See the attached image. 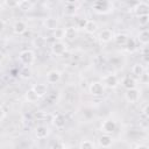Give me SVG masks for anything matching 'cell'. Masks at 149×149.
<instances>
[{"instance_id":"cell-1","label":"cell","mask_w":149,"mask_h":149,"mask_svg":"<svg viewBox=\"0 0 149 149\" xmlns=\"http://www.w3.org/2000/svg\"><path fill=\"white\" fill-rule=\"evenodd\" d=\"M92 8L99 14H107L113 10V3L107 0H97L93 2Z\"/></svg>"},{"instance_id":"cell-2","label":"cell","mask_w":149,"mask_h":149,"mask_svg":"<svg viewBox=\"0 0 149 149\" xmlns=\"http://www.w3.org/2000/svg\"><path fill=\"white\" fill-rule=\"evenodd\" d=\"M19 58L22 64H24L26 66H29L35 62V54L31 50H23L20 52Z\"/></svg>"},{"instance_id":"cell-3","label":"cell","mask_w":149,"mask_h":149,"mask_svg":"<svg viewBox=\"0 0 149 149\" xmlns=\"http://www.w3.org/2000/svg\"><path fill=\"white\" fill-rule=\"evenodd\" d=\"M88 92L93 95V97H100L104 94L105 92V86L102 85V83L100 81H93L88 86Z\"/></svg>"},{"instance_id":"cell-4","label":"cell","mask_w":149,"mask_h":149,"mask_svg":"<svg viewBox=\"0 0 149 149\" xmlns=\"http://www.w3.org/2000/svg\"><path fill=\"white\" fill-rule=\"evenodd\" d=\"M134 12L136 14V16H142V15H148L149 13V5L144 1H141V2H137L134 7Z\"/></svg>"},{"instance_id":"cell-5","label":"cell","mask_w":149,"mask_h":149,"mask_svg":"<svg viewBox=\"0 0 149 149\" xmlns=\"http://www.w3.org/2000/svg\"><path fill=\"white\" fill-rule=\"evenodd\" d=\"M116 129V123H115V121L114 120H112V119H107V120H105L104 122H102V125H101V132H104L105 134H112L114 130Z\"/></svg>"},{"instance_id":"cell-6","label":"cell","mask_w":149,"mask_h":149,"mask_svg":"<svg viewBox=\"0 0 149 149\" xmlns=\"http://www.w3.org/2000/svg\"><path fill=\"white\" fill-rule=\"evenodd\" d=\"M102 83H104L102 84L104 86H107L109 88H114L118 86L119 80H118V77L115 74H107L102 78Z\"/></svg>"},{"instance_id":"cell-7","label":"cell","mask_w":149,"mask_h":149,"mask_svg":"<svg viewBox=\"0 0 149 149\" xmlns=\"http://www.w3.org/2000/svg\"><path fill=\"white\" fill-rule=\"evenodd\" d=\"M125 98L128 102H136L140 98V91L135 87V88H130V90H127L126 93H125Z\"/></svg>"},{"instance_id":"cell-8","label":"cell","mask_w":149,"mask_h":149,"mask_svg":"<svg viewBox=\"0 0 149 149\" xmlns=\"http://www.w3.org/2000/svg\"><path fill=\"white\" fill-rule=\"evenodd\" d=\"M51 51L54 55H63L66 51V45L62 41H56L51 45Z\"/></svg>"},{"instance_id":"cell-9","label":"cell","mask_w":149,"mask_h":149,"mask_svg":"<svg viewBox=\"0 0 149 149\" xmlns=\"http://www.w3.org/2000/svg\"><path fill=\"white\" fill-rule=\"evenodd\" d=\"M113 37H114V36H113V33H112V30H109V29H102V30L99 33V35H98L99 41L102 42V43L109 42Z\"/></svg>"},{"instance_id":"cell-10","label":"cell","mask_w":149,"mask_h":149,"mask_svg":"<svg viewBox=\"0 0 149 149\" xmlns=\"http://www.w3.org/2000/svg\"><path fill=\"white\" fill-rule=\"evenodd\" d=\"M43 24H44V27H45L47 29H49V30H56V29L58 28V26H59L58 21H57L55 17H47V19L43 21Z\"/></svg>"},{"instance_id":"cell-11","label":"cell","mask_w":149,"mask_h":149,"mask_svg":"<svg viewBox=\"0 0 149 149\" xmlns=\"http://www.w3.org/2000/svg\"><path fill=\"white\" fill-rule=\"evenodd\" d=\"M61 80V72L57 70H52L47 73V81L50 84H55Z\"/></svg>"},{"instance_id":"cell-12","label":"cell","mask_w":149,"mask_h":149,"mask_svg":"<svg viewBox=\"0 0 149 149\" xmlns=\"http://www.w3.org/2000/svg\"><path fill=\"white\" fill-rule=\"evenodd\" d=\"M27 30V24L23 21H16L13 26V31L16 35H21Z\"/></svg>"},{"instance_id":"cell-13","label":"cell","mask_w":149,"mask_h":149,"mask_svg":"<svg viewBox=\"0 0 149 149\" xmlns=\"http://www.w3.org/2000/svg\"><path fill=\"white\" fill-rule=\"evenodd\" d=\"M98 141H99V146L102 147V148H108V147H111V144H112V142H113L112 136L108 135V134H104V135H101V136L99 137Z\"/></svg>"},{"instance_id":"cell-14","label":"cell","mask_w":149,"mask_h":149,"mask_svg":"<svg viewBox=\"0 0 149 149\" xmlns=\"http://www.w3.org/2000/svg\"><path fill=\"white\" fill-rule=\"evenodd\" d=\"M122 85H123V87H125L126 90L135 88V87H136V80H135L133 77L127 76V77L123 78V80H122Z\"/></svg>"},{"instance_id":"cell-15","label":"cell","mask_w":149,"mask_h":149,"mask_svg":"<svg viewBox=\"0 0 149 149\" xmlns=\"http://www.w3.org/2000/svg\"><path fill=\"white\" fill-rule=\"evenodd\" d=\"M48 134H49L48 127H45V126H37V128L35 130V135H36L37 139H40V140L45 139L48 136Z\"/></svg>"},{"instance_id":"cell-16","label":"cell","mask_w":149,"mask_h":149,"mask_svg":"<svg viewBox=\"0 0 149 149\" xmlns=\"http://www.w3.org/2000/svg\"><path fill=\"white\" fill-rule=\"evenodd\" d=\"M84 30L87 33V34H94L97 30H98V24L93 21V20H87L86 21V24L84 27Z\"/></svg>"},{"instance_id":"cell-17","label":"cell","mask_w":149,"mask_h":149,"mask_svg":"<svg viewBox=\"0 0 149 149\" xmlns=\"http://www.w3.org/2000/svg\"><path fill=\"white\" fill-rule=\"evenodd\" d=\"M64 37L72 41L77 37V30L74 27H68L66 29H64Z\"/></svg>"},{"instance_id":"cell-18","label":"cell","mask_w":149,"mask_h":149,"mask_svg":"<svg viewBox=\"0 0 149 149\" xmlns=\"http://www.w3.org/2000/svg\"><path fill=\"white\" fill-rule=\"evenodd\" d=\"M24 98H26V100L28 102H36L38 100V95L35 93V91L33 90V87L29 88V90H27V92L24 94Z\"/></svg>"},{"instance_id":"cell-19","label":"cell","mask_w":149,"mask_h":149,"mask_svg":"<svg viewBox=\"0 0 149 149\" xmlns=\"http://www.w3.org/2000/svg\"><path fill=\"white\" fill-rule=\"evenodd\" d=\"M52 123L54 126H56V128H63L65 126V118L62 114H57L54 116Z\"/></svg>"},{"instance_id":"cell-20","label":"cell","mask_w":149,"mask_h":149,"mask_svg":"<svg viewBox=\"0 0 149 149\" xmlns=\"http://www.w3.org/2000/svg\"><path fill=\"white\" fill-rule=\"evenodd\" d=\"M33 90H34L35 93L38 95V98L45 95V93H47V86H45L44 84H36V85L33 87Z\"/></svg>"},{"instance_id":"cell-21","label":"cell","mask_w":149,"mask_h":149,"mask_svg":"<svg viewBox=\"0 0 149 149\" xmlns=\"http://www.w3.org/2000/svg\"><path fill=\"white\" fill-rule=\"evenodd\" d=\"M137 40H139L140 43L147 45V44L149 43V31H148V30H142V31H140Z\"/></svg>"},{"instance_id":"cell-22","label":"cell","mask_w":149,"mask_h":149,"mask_svg":"<svg viewBox=\"0 0 149 149\" xmlns=\"http://www.w3.org/2000/svg\"><path fill=\"white\" fill-rule=\"evenodd\" d=\"M76 9H77V5L73 2V1H68L65 3V13L69 14V15H73L76 13Z\"/></svg>"},{"instance_id":"cell-23","label":"cell","mask_w":149,"mask_h":149,"mask_svg":"<svg viewBox=\"0 0 149 149\" xmlns=\"http://www.w3.org/2000/svg\"><path fill=\"white\" fill-rule=\"evenodd\" d=\"M125 45H126V50L128 52H134L136 50V41L134 38H129L128 37V40H127Z\"/></svg>"},{"instance_id":"cell-24","label":"cell","mask_w":149,"mask_h":149,"mask_svg":"<svg viewBox=\"0 0 149 149\" xmlns=\"http://www.w3.org/2000/svg\"><path fill=\"white\" fill-rule=\"evenodd\" d=\"M113 38H114V42H115L118 45H125L126 42H127V40H128V36H127L126 34H119V35H116V36L113 37Z\"/></svg>"},{"instance_id":"cell-25","label":"cell","mask_w":149,"mask_h":149,"mask_svg":"<svg viewBox=\"0 0 149 149\" xmlns=\"http://www.w3.org/2000/svg\"><path fill=\"white\" fill-rule=\"evenodd\" d=\"M132 72L133 74L137 76V77H141L143 73H144V68L141 65V64H135L133 68H132Z\"/></svg>"},{"instance_id":"cell-26","label":"cell","mask_w":149,"mask_h":149,"mask_svg":"<svg viewBox=\"0 0 149 149\" xmlns=\"http://www.w3.org/2000/svg\"><path fill=\"white\" fill-rule=\"evenodd\" d=\"M33 3L30 1H27V0H22V1H19V9L21 10H29L31 8Z\"/></svg>"},{"instance_id":"cell-27","label":"cell","mask_w":149,"mask_h":149,"mask_svg":"<svg viewBox=\"0 0 149 149\" xmlns=\"http://www.w3.org/2000/svg\"><path fill=\"white\" fill-rule=\"evenodd\" d=\"M20 76L23 78V79H28L31 77V70L28 68V66H23L21 70H20Z\"/></svg>"},{"instance_id":"cell-28","label":"cell","mask_w":149,"mask_h":149,"mask_svg":"<svg viewBox=\"0 0 149 149\" xmlns=\"http://www.w3.org/2000/svg\"><path fill=\"white\" fill-rule=\"evenodd\" d=\"M79 149H94V144H93L92 141L84 140V141H81V143L79 146Z\"/></svg>"},{"instance_id":"cell-29","label":"cell","mask_w":149,"mask_h":149,"mask_svg":"<svg viewBox=\"0 0 149 149\" xmlns=\"http://www.w3.org/2000/svg\"><path fill=\"white\" fill-rule=\"evenodd\" d=\"M54 37L57 38V40H62V38H64V29L58 27L56 30H54Z\"/></svg>"},{"instance_id":"cell-30","label":"cell","mask_w":149,"mask_h":149,"mask_svg":"<svg viewBox=\"0 0 149 149\" xmlns=\"http://www.w3.org/2000/svg\"><path fill=\"white\" fill-rule=\"evenodd\" d=\"M50 149H65V144L63 142H61V141H57V142L51 144Z\"/></svg>"},{"instance_id":"cell-31","label":"cell","mask_w":149,"mask_h":149,"mask_svg":"<svg viewBox=\"0 0 149 149\" xmlns=\"http://www.w3.org/2000/svg\"><path fill=\"white\" fill-rule=\"evenodd\" d=\"M139 21H140V24H141V26H146V24L149 22V15L139 16Z\"/></svg>"},{"instance_id":"cell-32","label":"cell","mask_w":149,"mask_h":149,"mask_svg":"<svg viewBox=\"0 0 149 149\" xmlns=\"http://www.w3.org/2000/svg\"><path fill=\"white\" fill-rule=\"evenodd\" d=\"M3 5L7 6V7H9V8H14V7H17L19 6V1H5Z\"/></svg>"},{"instance_id":"cell-33","label":"cell","mask_w":149,"mask_h":149,"mask_svg":"<svg viewBox=\"0 0 149 149\" xmlns=\"http://www.w3.org/2000/svg\"><path fill=\"white\" fill-rule=\"evenodd\" d=\"M35 44L37 45V48L43 47V44H44V38H43V37H37V38L35 40Z\"/></svg>"},{"instance_id":"cell-34","label":"cell","mask_w":149,"mask_h":149,"mask_svg":"<svg viewBox=\"0 0 149 149\" xmlns=\"http://www.w3.org/2000/svg\"><path fill=\"white\" fill-rule=\"evenodd\" d=\"M86 19H79V21H78V28H81V29H84V27H85V24H86Z\"/></svg>"},{"instance_id":"cell-35","label":"cell","mask_w":149,"mask_h":149,"mask_svg":"<svg viewBox=\"0 0 149 149\" xmlns=\"http://www.w3.org/2000/svg\"><path fill=\"white\" fill-rule=\"evenodd\" d=\"M140 78H141V80L143 81V84H147V83H148V74H147V73H143Z\"/></svg>"},{"instance_id":"cell-36","label":"cell","mask_w":149,"mask_h":149,"mask_svg":"<svg viewBox=\"0 0 149 149\" xmlns=\"http://www.w3.org/2000/svg\"><path fill=\"white\" fill-rule=\"evenodd\" d=\"M143 114H144L146 116H149V106H148V105L144 106V108H143Z\"/></svg>"},{"instance_id":"cell-37","label":"cell","mask_w":149,"mask_h":149,"mask_svg":"<svg viewBox=\"0 0 149 149\" xmlns=\"http://www.w3.org/2000/svg\"><path fill=\"white\" fill-rule=\"evenodd\" d=\"M136 149H149V148H148V146H146V144H140V146L136 147Z\"/></svg>"},{"instance_id":"cell-38","label":"cell","mask_w":149,"mask_h":149,"mask_svg":"<svg viewBox=\"0 0 149 149\" xmlns=\"http://www.w3.org/2000/svg\"><path fill=\"white\" fill-rule=\"evenodd\" d=\"M5 118V111L2 108H0V120H2Z\"/></svg>"},{"instance_id":"cell-39","label":"cell","mask_w":149,"mask_h":149,"mask_svg":"<svg viewBox=\"0 0 149 149\" xmlns=\"http://www.w3.org/2000/svg\"><path fill=\"white\" fill-rule=\"evenodd\" d=\"M3 28H5V22L0 19V31H2V30H3Z\"/></svg>"},{"instance_id":"cell-40","label":"cell","mask_w":149,"mask_h":149,"mask_svg":"<svg viewBox=\"0 0 149 149\" xmlns=\"http://www.w3.org/2000/svg\"><path fill=\"white\" fill-rule=\"evenodd\" d=\"M62 56H63V57H64V58H69V57H70V54H69V52H68V51H65V52H64V54H63V55H62Z\"/></svg>"},{"instance_id":"cell-41","label":"cell","mask_w":149,"mask_h":149,"mask_svg":"<svg viewBox=\"0 0 149 149\" xmlns=\"http://www.w3.org/2000/svg\"><path fill=\"white\" fill-rule=\"evenodd\" d=\"M2 59H3V55H2V52H0V63L2 62Z\"/></svg>"},{"instance_id":"cell-42","label":"cell","mask_w":149,"mask_h":149,"mask_svg":"<svg viewBox=\"0 0 149 149\" xmlns=\"http://www.w3.org/2000/svg\"><path fill=\"white\" fill-rule=\"evenodd\" d=\"M2 106H3V101H2V99L0 98V108H2Z\"/></svg>"}]
</instances>
